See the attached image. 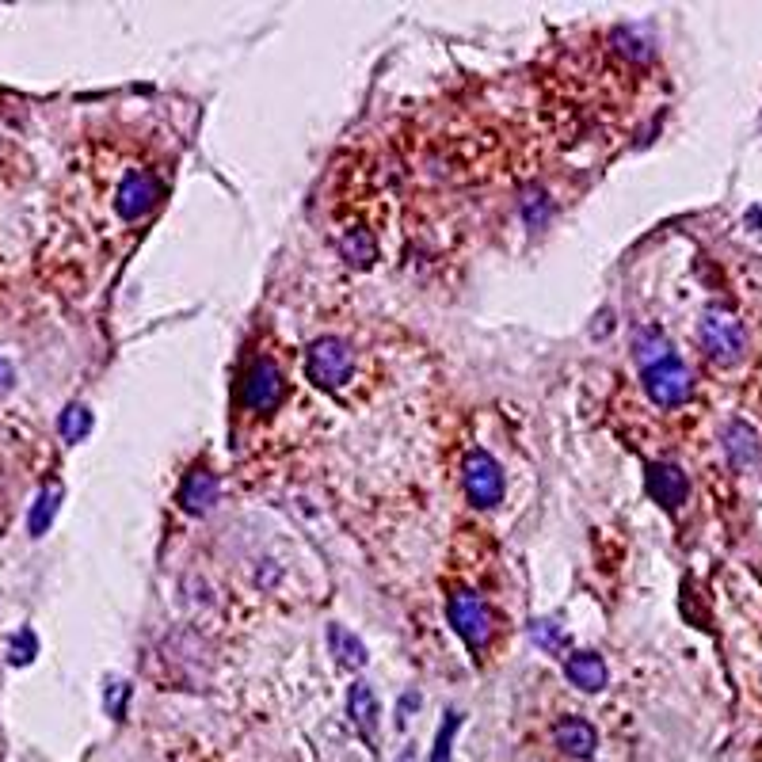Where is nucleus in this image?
Returning <instances> with one entry per match:
<instances>
[{"label":"nucleus","mask_w":762,"mask_h":762,"mask_svg":"<svg viewBox=\"0 0 762 762\" xmlns=\"http://www.w3.org/2000/svg\"><path fill=\"white\" fill-rule=\"evenodd\" d=\"M698 336H702L705 355L717 362V366H736V362L743 359V351H747V332H743V324L736 321L728 309H717V305L702 313Z\"/></svg>","instance_id":"nucleus-1"},{"label":"nucleus","mask_w":762,"mask_h":762,"mask_svg":"<svg viewBox=\"0 0 762 762\" xmlns=\"http://www.w3.org/2000/svg\"><path fill=\"white\" fill-rule=\"evenodd\" d=\"M641 378H644V393L652 397V404H660V408H679V404L690 401L694 378H690V370L679 362V355H667V359L644 366Z\"/></svg>","instance_id":"nucleus-2"},{"label":"nucleus","mask_w":762,"mask_h":762,"mask_svg":"<svg viewBox=\"0 0 762 762\" xmlns=\"http://www.w3.org/2000/svg\"><path fill=\"white\" fill-rule=\"evenodd\" d=\"M446 614H450V625L454 633L462 637L473 652H484L488 641H492V614L477 591H454L450 602H446Z\"/></svg>","instance_id":"nucleus-3"},{"label":"nucleus","mask_w":762,"mask_h":762,"mask_svg":"<svg viewBox=\"0 0 762 762\" xmlns=\"http://www.w3.org/2000/svg\"><path fill=\"white\" fill-rule=\"evenodd\" d=\"M305 370H309V378L317 381L321 389H340L343 381L351 378V370H355V351L340 336H324V340L309 347Z\"/></svg>","instance_id":"nucleus-4"},{"label":"nucleus","mask_w":762,"mask_h":762,"mask_svg":"<svg viewBox=\"0 0 762 762\" xmlns=\"http://www.w3.org/2000/svg\"><path fill=\"white\" fill-rule=\"evenodd\" d=\"M164 187L161 180L153 176V172H145V168H134V172H126L115 187V214L122 221H138L145 218L157 202H161Z\"/></svg>","instance_id":"nucleus-5"},{"label":"nucleus","mask_w":762,"mask_h":762,"mask_svg":"<svg viewBox=\"0 0 762 762\" xmlns=\"http://www.w3.org/2000/svg\"><path fill=\"white\" fill-rule=\"evenodd\" d=\"M282 397H286V378H282L279 366H275L271 359L252 362L241 381L244 408H252V412H271V408H279L282 404Z\"/></svg>","instance_id":"nucleus-6"},{"label":"nucleus","mask_w":762,"mask_h":762,"mask_svg":"<svg viewBox=\"0 0 762 762\" xmlns=\"http://www.w3.org/2000/svg\"><path fill=\"white\" fill-rule=\"evenodd\" d=\"M465 496L477 507H496L503 500V469L488 450H473L465 458Z\"/></svg>","instance_id":"nucleus-7"},{"label":"nucleus","mask_w":762,"mask_h":762,"mask_svg":"<svg viewBox=\"0 0 762 762\" xmlns=\"http://www.w3.org/2000/svg\"><path fill=\"white\" fill-rule=\"evenodd\" d=\"M553 743L561 747L568 759H591L599 751V732L595 724L583 717H561L553 724Z\"/></svg>","instance_id":"nucleus-8"},{"label":"nucleus","mask_w":762,"mask_h":762,"mask_svg":"<svg viewBox=\"0 0 762 762\" xmlns=\"http://www.w3.org/2000/svg\"><path fill=\"white\" fill-rule=\"evenodd\" d=\"M347 713H351V724H355V732H359L362 740L370 743V747H378V698H374V690L366 686V682H355L351 690H347Z\"/></svg>","instance_id":"nucleus-9"},{"label":"nucleus","mask_w":762,"mask_h":762,"mask_svg":"<svg viewBox=\"0 0 762 762\" xmlns=\"http://www.w3.org/2000/svg\"><path fill=\"white\" fill-rule=\"evenodd\" d=\"M648 492H652V500L663 503L667 511H675V507L686 500L690 481H686V473H682L679 465H652V469H648Z\"/></svg>","instance_id":"nucleus-10"},{"label":"nucleus","mask_w":762,"mask_h":762,"mask_svg":"<svg viewBox=\"0 0 762 762\" xmlns=\"http://www.w3.org/2000/svg\"><path fill=\"white\" fill-rule=\"evenodd\" d=\"M564 675L572 686H580L583 694H599L602 686H606V663H602L599 652H576V656H568L564 660Z\"/></svg>","instance_id":"nucleus-11"},{"label":"nucleus","mask_w":762,"mask_h":762,"mask_svg":"<svg viewBox=\"0 0 762 762\" xmlns=\"http://www.w3.org/2000/svg\"><path fill=\"white\" fill-rule=\"evenodd\" d=\"M180 503H183V511H191V515L210 511V507L218 503V477H214L210 469H191L180 488Z\"/></svg>","instance_id":"nucleus-12"},{"label":"nucleus","mask_w":762,"mask_h":762,"mask_svg":"<svg viewBox=\"0 0 762 762\" xmlns=\"http://www.w3.org/2000/svg\"><path fill=\"white\" fill-rule=\"evenodd\" d=\"M724 450H728L732 465H751L759 458V435L747 423H732L728 435H724Z\"/></svg>","instance_id":"nucleus-13"},{"label":"nucleus","mask_w":762,"mask_h":762,"mask_svg":"<svg viewBox=\"0 0 762 762\" xmlns=\"http://www.w3.org/2000/svg\"><path fill=\"white\" fill-rule=\"evenodd\" d=\"M61 507V484H46L39 492V500L31 507V519H27V530H31V538H42L46 530H50V522L58 515Z\"/></svg>","instance_id":"nucleus-14"},{"label":"nucleus","mask_w":762,"mask_h":762,"mask_svg":"<svg viewBox=\"0 0 762 762\" xmlns=\"http://www.w3.org/2000/svg\"><path fill=\"white\" fill-rule=\"evenodd\" d=\"M328 644H332V656H336L343 667H351V671H355V667L366 663V644H362L351 629L332 625V629H328Z\"/></svg>","instance_id":"nucleus-15"},{"label":"nucleus","mask_w":762,"mask_h":762,"mask_svg":"<svg viewBox=\"0 0 762 762\" xmlns=\"http://www.w3.org/2000/svg\"><path fill=\"white\" fill-rule=\"evenodd\" d=\"M633 343H637V362H641V370L644 366H652V362L667 359V355H675L660 328H637V340Z\"/></svg>","instance_id":"nucleus-16"},{"label":"nucleus","mask_w":762,"mask_h":762,"mask_svg":"<svg viewBox=\"0 0 762 762\" xmlns=\"http://www.w3.org/2000/svg\"><path fill=\"white\" fill-rule=\"evenodd\" d=\"M58 431L65 442H81L88 431H92V412L84 408V404H69L65 412H61L58 420Z\"/></svg>","instance_id":"nucleus-17"},{"label":"nucleus","mask_w":762,"mask_h":762,"mask_svg":"<svg viewBox=\"0 0 762 762\" xmlns=\"http://www.w3.org/2000/svg\"><path fill=\"white\" fill-rule=\"evenodd\" d=\"M530 637L549 656H564L568 652V637H564V629L557 622H534L530 625Z\"/></svg>","instance_id":"nucleus-18"},{"label":"nucleus","mask_w":762,"mask_h":762,"mask_svg":"<svg viewBox=\"0 0 762 762\" xmlns=\"http://www.w3.org/2000/svg\"><path fill=\"white\" fill-rule=\"evenodd\" d=\"M343 256H347L351 263L359 260L362 267H366V263L378 260V248H374V241H370L362 229H355V233H347V237H343Z\"/></svg>","instance_id":"nucleus-19"},{"label":"nucleus","mask_w":762,"mask_h":762,"mask_svg":"<svg viewBox=\"0 0 762 762\" xmlns=\"http://www.w3.org/2000/svg\"><path fill=\"white\" fill-rule=\"evenodd\" d=\"M458 724H462L458 713H446V721L439 724V736H435V755H431V762H450V747H454Z\"/></svg>","instance_id":"nucleus-20"},{"label":"nucleus","mask_w":762,"mask_h":762,"mask_svg":"<svg viewBox=\"0 0 762 762\" xmlns=\"http://www.w3.org/2000/svg\"><path fill=\"white\" fill-rule=\"evenodd\" d=\"M35 652H39V641H35V633L31 629H20L12 644H8V660L12 663H31L35 660Z\"/></svg>","instance_id":"nucleus-21"},{"label":"nucleus","mask_w":762,"mask_h":762,"mask_svg":"<svg viewBox=\"0 0 762 762\" xmlns=\"http://www.w3.org/2000/svg\"><path fill=\"white\" fill-rule=\"evenodd\" d=\"M412 705L420 709V694H404V698H401V709H397V728H404V724H408V713H412Z\"/></svg>","instance_id":"nucleus-22"},{"label":"nucleus","mask_w":762,"mask_h":762,"mask_svg":"<svg viewBox=\"0 0 762 762\" xmlns=\"http://www.w3.org/2000/svg\"><path fill=\"white\" fill-rule=\"evenodd\" d=\"M12 381H16V370H12V362L0 355V397L12 389Z\"/></svg>","instance_id":"nucleus-23"},{"label":"nucleus","mask_w":762,"mask_h":762,"mask_svg":"<svg viewBox=\"0 0 762 762\" xmlns=\"http://www.w3.org/2000/svg\"><path fill=\"white\" fill-rule=\"evenodd\" d=\"M397 762H420L416 759V747H404L401 755H397Z\"/></svg>","instance_id":"nucleus-24"}]
</instances>
